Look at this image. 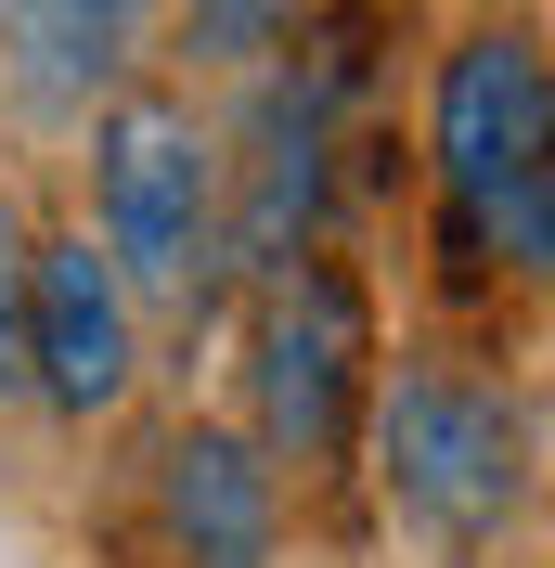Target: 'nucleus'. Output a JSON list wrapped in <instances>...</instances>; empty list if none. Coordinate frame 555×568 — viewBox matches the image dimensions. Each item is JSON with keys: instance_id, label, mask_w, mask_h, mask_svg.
I'll return each mask as SVG.
<instances>
[{"instance_id": "f257e3e1", "label": "nucleus", "mask_w": 555, "mask_h": 568, "mask_svg": "<svg viewBox=\"0 0 555 568\" xmlns=\"http://www.w3.org/2000/svg\"><path fill=\"white\" fill-rule=\"evenodd\" d=\"M426 155H440L465 258L543 284V258H555V91H543V39L529 27H465L440 52Z\"/></svg>"}, {"instance_id": "f03ea898", "label": "nucleus", "mask_w": 555, "mask_h": 568, "mask_svg": "<svg viewBox=\"0 0 555 568\" xmlns=\"http://www.w3.org/2000/svg\"><path fill=\"white\" fill-rule=\"evenodd\" d=\"M362 453L375 491L414 517L440 556H491L529 517V400L465 362H401L362 388Z\"/></svg>"}, {"instance_id": "7ed1b4c3", "label": "nucleus", "mask_w": 555, "mask_h": 568, "mask_svg": "<svg viewBox=\"0 0 555 568\" xmlns=\"http://www.w3.org/2000/svg\"><path fill=\"white\" fill-rule=\"evenodd\" d=\"M91 233L130 297L181 323L220 311V130L155 78L91 104Z\"/></svg>"}, {"instance_id": "20e7f679", "label": "nucleus", "mask_w": 555, "mask_h": 568, "mask_svg": "<svg viewBox=\"0 0 555 568\" xmlns=\"http://www.w3.org/2000/svg\"><path fill=\"white\" fill-rule=\"evenodd\" d=\"M362 388H375V311L336 258H284L245 311V439L297 478H336L362 453Z\"/></svg>"}, {"instance_id": "39448f33", "label": "nucleus", "mask_w": 555, "mask_h": 568, "mask_svg": "<svg viewBox=\"0 0 555 568\" xmlns=\"http://www.w3.org/2000/svg\"><path fill=\"white\" fill-rule=\"evenodd\" d=\"M336 104H349V52H311V65L259 78V104H245V155H220V272L272 284L284 258L323 246Z\"/></svg>"}, {"instance_id": "423d86ee", "label": "nucleus", "mask_w": 555, "mask_h": 568, "mask_svg": "<svg viewBox=\"0 0 555 568\" xmlns=\"http://www.w3.org/2000/svg\"><path fill=\"white\" fill-rule=\"evenodd\" d=\"M130 388H142V297L104 272L91 233H27V400L91 426Z\"/></svg>"}, {"instance_id": "0eeeda50", "label": "nucleus", "mask_w": 555, "mask_h": 568, "mask_svg": "<svg viewBox=\"0 0 555 568\" xmlns=\"http://www.w3.org/2000/svg\"><path fill=\"white\" fill-rule=\"evenodd\" d=\"M142 504H155L169 568H272L284 556V465L220 414H181L142 453Z\"/></svg>"}, {"instance_id": "6e6552de", "label": "nucleus", "mask_w": 555, "mask_h": 568, "mask_svg": "<svg viewBox=\"0 0 555 568\" xmlns=\"http://www.w3.org/2000/svg\"><path fill=\"white\" fill-rule=\"evenodd\" d=\"M142 39H155V0H0V52H13L27 116H91L104 91H130Z\"/></svg>"}, {"instance_id": "1a4fd4ad", "label": "nucleus", "mask_w": 555, "mask_h": 568, "mask_svg": "<svg viewBox=\"0 0 555 568\" xmlns=\"http://www.w3.org/2000/svg\"><path fill=\"white\" fill-rule=\"evenodd\" d=\"M297 13H311V0H181V27L208 39V52H233V65H245V52H272Z\"/></svg>"}, {"instance_id": "9d476101", "label": "nucleus", "mask_w": 555, "mask_h": 568, "mask_svg": "<svg viewBox=\"0 0 555 568\" xmlns=\"http://www.w3.org/2000/svg\"><path fill=\"white\" fill-rule=\"evenodd\" d=\"M0 400H27V207L0 194Z\"/></svg>"}]
</instances>
